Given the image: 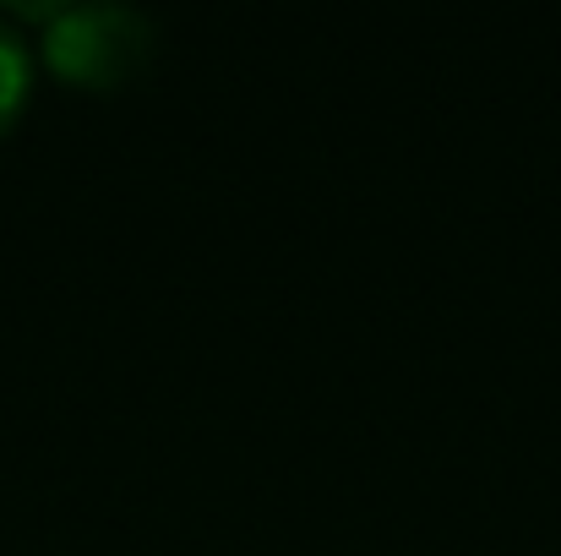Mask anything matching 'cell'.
Returning a JSON list of instances; mask_svg holds the SVG:
<instances>
[{"label": "cell", "mask_w": 561, "mask_h": 556, "mask_svg": "<svg viewBox=\"0 0 561 556\" xmlns=\"http://www.w3.org/2000/svg\"><path fill=\"white\" fill-rule=\"evenodd\" d=\"M16 16L38 22V60L71 88H126L148 71L159 49V27L142 5L126 0H60V5H16Z\"/></svg>", "instance_id": "1"}, {"label": "cell", "mask_w": 561, "mask_h": 556, "mask_svg": "<svg viewBox=\"0 0 561 556\" xmlns=\"http://www.w3.org/2000/svg\"><path fill=\"white\" fill-rule=\"evenodd\" d=\"M27 99H33V44L11 22V11H0V137L22 121Z\"/></svg>", "instance_id": "2"}]
</instances>
